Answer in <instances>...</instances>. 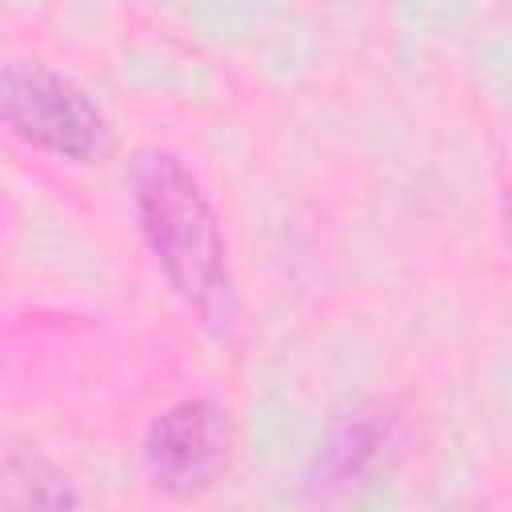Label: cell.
I'll return each mask as SVG.
<instances>
[{
  "label": "cell",
  "instance_id": "obj_1",
  "mask_svg": "<svg viewBox=\"0 0 512 512\" xmlns=\"http://www.w3.org/2000/svg\"><path fill=\"white\" fill-rule=\"evenodd\" d=\"M132 208L140 232L172 284V292L204 320L228 324L232 316V276H228V248L220 220L192 176V168L164 148L136 152L128 168Z\"/></svg>",
  "mask_w": 512,
  "mask_h": 512
},
{
  "label": "cell",
  "instance_id": "obj_2",
  "mask_svg": "<svg viewBox=\"0 0 512 512\" xmlns=\"http://www.w3.org/2000/svg\"><path fill=\"white\" fill-rule=\"evenodd\" d=\"M0 124L64 160L88 164L108 152L104 112L72 76L44 60H0Z\"/></svg>",
  "mask_w": 512,
  "mask_h": 512
},
{
  "label": "cell",
  "instance_id": "obj_3",
  "mask_svg": "<svg viewBox=\"0 0 512 512\" xmlns=\"http://www.w3.org/2000/svg\"><path fill=\"white\" fill-rule=\"evenodd\" d=\"M232 456L228 408L192 396L164 408L144 432V472L168 496H196L220 480Z\"/></svg>",
  "mask_w": 512,
  "mask_h": 512
},
{
  "label": "cell",
  "instance_id": "obj_4",
  "mask_svg": "<svg viewBox=\"0 0 512 512\" xmlns=\"http://www.w3.org/2000/svg\"><path fill=\"white\" fill-rule=\"evenodd\" d=\"M392 440H396V416L384 404H356L328 428V436L312 460L308 488L316 496H328L336 488L364 480L384 460Z\"/></svg>",
  "mask_w": 512,
  "mask_h": 512
}]
</instances>
